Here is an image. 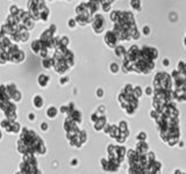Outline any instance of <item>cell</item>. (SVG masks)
I'll list each match as a JSON object with an SVG mask.
<instances>
[{
  "label": "cell",
  "instance_id": "obj_44",
  "mask_svg": "<svg viewBox=\"0 0 186 174\" xmlns=\"http://www.w3.org/2000/svg\"><path fill=\"white\" fill-rule=\"evenodd\" d=\"M164 65H165V66L169 65V59H164Z\"/></svg>",
  "mask_w": 186,
  "mask_h": 174
},
{
  "label": "cell",
  "instance_id": "obj_18",
  "mask_svg": "<svg viewBox=\"0 0 186 174\" xmlns=\"http://www.w3.org/2000/svg\"><path fill=\"white\" fill-rule=\"evenodd\" d=\"M75 109H76V108H75V103H73V102H70V103L67 105V106L61 107V113H62L63 115H65L67 117V116L70 115Z\"/></svg>",
  "mask_w": 186,
  "mask_h": 174
},
{
  "label": "cell",
  "instance_id": "obj_19",
  "mask_svg": "<svg viewBox=\"0 0 186 174\" xmlns=\"http://www.w3.org/2000/svg\"><path fill=\"white\" fill-rule=\"evenodd\" d=\"M49 81H50V78H49V76H47V74H40V76H38L37 84L40 85V87H42V88L47 87L49 85Z\"/></svg>",
  "mask_w": 186,
  "mask_h": 174
},
{
  "label": "cell",
  "instance_id": "obj_24",
  "mask_svg": "<svg viewBox=\"0 0 186 174\" xmlns=\"http://www.w3.org/2000/svg\"><path fill=\"white\" fill-rule=\"evenodd\" d=\"M114 53L116 57H119V58L123 57L124 53H126V49H124L123 45H119V44H118L114 48Z\"/></svg>",
  "mask_w": 186,
  "mask_h": 174
},
{
  "label": "cell",
  "instance_id": "obj_1",
  "mask_svg": "<svg viewBox=\"0 0 186 174\" xmlns=\"http://www.w3.org/2000/svg\"><path fill=\"white\" fill-rule=\"evenodd\" d=\"M107 152H108V158L107 159L110 160V163L120 166V165L122 164L124 157H126L127 150H126V147H124L123 145L110 144L107 146Z\"/></svg>",
  "mask_w": 186,
  "mask_h": 174
},
{
  "label": "cell",
  "instance_id": "obj_41",
  "mask_svg": "<svg viewBox=\"0 0 186 174\" xmlns=\"http://www.w3.org/2000/svg\"><path fill=\"white\" fill-rule=\"evenodd\" d=\"M77 165H78V161H77V159H72L71 166H77Z\"/></svg>",
  "mask_w": 186,
  "mask_h": 174
},
{
  "label": "cell",
  "instance_id": "obj_26",
  "mask_svg": "<svg viewBox=\"0 0 186 174\" xmlns=\"http://www.w3.org/2000/svg\"><path fill=\"white\" fill-rule=\"evenodd\" d=\"M99 5H101L104 12H110L113 5V1H99Z\"/></svg>",
  "mask_w": 186,
  "mask_h": 174
},
{
  "label": "cell",
  "instance_id": "obj_39",
  "mask_svg": "<svg viewBox=\"0 0 186 174\" xmlns=\"http://www.w3.org/2000/svg\"><path fill=\"white\" fill-rule=\"evenodd\" d=\"M97 95H98V97H102V95H104V91H102V88H98V91H97Z\"/></svg>",
  "mask_w": 186,
  "mask_h": 174
},
{
  "label": "cell",
  "instance_id": "obj_43",
  "mask_svg": "<svg viewBox=\"0 0 186 174\" xmlns=\"http://www.w3.org/2000/svg\"><path fill=\"white\" fill-rule=\"evenodd\" d=\"M4 52H5V49L0 45V55H1V53H4Z\"/></svg>",
  "mask_w": 186,
  "mask_h": 174
},
{
  "label": "cell",
  "instance_id": "obj_30",
  "mask_svg": "<svg viewBox=\"0 0 186 174\" xmlns=\"http://www.w3.org/2000/svg\"><path fill=\"white\" fill-rule=\"evenodd\" d=\"M130 5L133 7V10H135L136 12H140V10H141V1L133 0V1H130Z\"/></svg>",
  "mask_w": 186,
  "mask_h": 174
},
{
  "label": "cell",
  "instance_id": "obj_27",
  "mask_svg": "<svg viewBox=\"0 0 186 174\" xmlns=\"http://www.w3.org/2000/svg\"><path fill=\"white\" fill-rule=\"evenodd\" d=\"M42 66L44 68H47V70H49V68H53V59L50 57H45L43 58L42 60Z\"/></svg>",
  "mask_w": 186,
  "mask_h": 174
},
{
  "label": "cell",
  "instance_id": "obj_33",
  "mask_svg": "<svg viewBox=\"0 0 186 174\" xmlns=\"http://www.w3.org/2000/svg\"><path fill=\"white\" fill-rule=\"evenodd\" d=\"M126 139H127V137H124L123 135H121V134H119V136L115 138V142L118 143V144H123L124 142H126Z\"/></svg>",
  "mask_w": 186,
  "mask_h": 174
},
{
  "label": "cell",
  "instance_id": "obj_45",
  "mask_svg": "<svg viewBox=\"0 0 186 174\" xmlns=\"http://www.w3.org/2000/svg\"><path fill=\"white\" fill-rule=\"evenodd\" d=\"M1 138H2V134H1V130H0V140H1Z\"/></svg>",
  "mask_w": 186,
  "mask_h": 174
},
{
  "label": "cell",
  "instance_id": "obj_21",
  "mask_svg": "<svg viewBox=\"0 0 186 174\" xmlns=\"http://www.w3.org/2000/svg\"><path fill=\"white\" fill-rule=\"evenodd\" d=\"M30 48H32V50H33L35 53H40V51H41L43 48V43L40 39H35V41H33L32 44H30Z\"/></svg>",
  "mask_w": 186,
  "mask_h": 174
},
{
  "label": "cell",
  "instance_id": "obj_37",
  "mask_svg": "<svg viewBox=\"0 0 186 174\" xmlns=\"http://www.w3.org/2000/svg\"><path fill=\"white\" fill-rule=\"evenodd\" d=\"M142 33H143L144 35H149V34H150V29H149L148 26L143 27V29H142Z\"/></svg>",
  "mask_w": 186,
  "mask_h": 174
},
{
  "label": "cell",
  "instance_id": "obj_28",
  "mask_svg": "<svg viewBox=\"0 0 186 174\" xmlns=\"http://www.w3.org/2000/svg\"><path fill=\"white\" fill-rule=\"evenodd\" d=\"M142 94H143V91H142V88L140 86H136L133 88V95L135 99L140 100V97H142Z\"/></svg>",
  "mask_w": 186,
  "mask_h": 174
},
{
  "label": "cell",
  "instance_id": "obj_9",
  "mask_svg": "<svg viewBox=\"0 0 186 174\" xmlns=\"http://www.w3.org/2000/svg\"><path fill=\"white\" fill-rule=\"evenodd\" d=\"M118 39H116V36L114 35V33L112 31V30H108L107 33L105 34V43L106 45L110 49H114L116 45H118Z\"/></svg>",
  "mask_w": 186,
  "mask_h": 174
},
{
  "label": "cell",
  "instance_id": "obj_32",
  "mask_svg": "<svg viewBox=\"0 0 186 174\" xmlns=\"http://www.w3.org/2000/svg\"><path fill=\"white\" fill-rule=\"evenodd\" d=\"M136 139H137V142H145L147 140V134L144 131L138 132L137 136H136Z\"/></svg>",
  "mask_w": 186,
  "mask_h": 174
},
{
  "label": "cell",
  "instance_id": "obj_29",
  "mask_svg": "<svg viewBox=\"0 0 186 174\" xmlns=\"http://www.w3.org/2000/svg\"><path fill=\"white\" fill-rule=\"evenodd\" d=\"M110 21H112L113 23H116L118 20H119V10H112V12H110Z\"/></svg>",
  "mask_w": 186,
  "mask_h": 174
},
{
  "label": "cell",
  "instance_id": "obj_3",
  "mask_svg": "<svg viewBox=\"0 0 186 174\" xmlns=\"http://www.w3.org/2000/svg\"><path fill=\"white\" fill-rule=\"evenodd\" d=\"M91 23H92V29L94 30L96 34H101L106 28V20L102 14L94 15L91 20Z\"/></svg>",
  "mask_w": 186,
  "mask_h": 174
},
{
  "label": "cell",
  "instance_id": "obj_6",
  "mask_svg": "<svg viewBox=\"0 0 186 174\" xmlns=\"http://www.w3.org/2000/svg\"><path fill=\"white\" fill-rule=\"evenodd\" d=\"M0 126L2 129H5L8 134H19L20 129H21V126L20 123H18L16 121H10V120H4L0 123Z\"/></svg>",
  "mask_w": 186,
  "mask_h": 174
},
{
  "label": "cell",
  "instance_id": "obj_4",
  "mask_svg": "<svg viewBox=\"0 0 186 174\" xmlns=\"http://www.w3.org/2000/svg\"><path fill=\"white\" fill-rule=\"evenodd\" d=\"M70 145L72 147H76V149H80L83 145L87 142V134L85 130H79L75 137H72L71 139L69 140Z\"/></svg>",
  "mask_w": 186,
  "mask_h": 174
},
{
  "label": "cell",
  "instance_id": "obj_12",
  "mask_svg": "<svg viewBox=\"0 0 186 174\" xmlns=\"http://www.w3.org/2000/svg\"><path fill=\"white\" fill-rule=\"evenodd\" d=\"M63 129L65 130V132L67 131H72V130H77V129H79V126L77 124L76 122L72 120L71 117H65V120L63 122Z\"/></svg>",
  "mask_w": 186,
  "mask_h": 174
},
{
  "label": "cell",
  "instance_id": "obj_23",
  "mask_svg": "<svg viewBox=\"0 0 186 174\" xmlns=\"http://www.w3.org/2000/svg\"><path fill=\"white\" fill-rule=\"evenodd\" d=\"M33 105L36 109H41L43 106V99L41 95H35L33 99Z\"/></svg>",
  "mask_w": 186,
  "mask_h": 174
},
{
  "label": "cell",
  "instance_id": "obj_35",
  "mask_svg": "<svg viewBox=\"0 0 186 174\" xmlns=\"http://www.w3.org/2000/svg\"><path fill=\"white\" fill-rule=\"evenodd\" d=\"M76 26H77V23H76V21H75V19L69 20V27H70V28H75Z\"/></svg>",
  "mask_w": 186,
  "mask_h": 174
},
{
  "label": "cell",
  "instance_id": "obj_13",
  "mask_svg": "<svg viewBox=\"0 0 186 174\" xmlns=\"http://www.w3.org/2000/svg\"><path fill=\"white\" fill-rule=\"evenodd\" d=\"M135 152L138 155H143L149 152V145L147 142H137L136 147H135Z\"/></svg>",
  "mask_w": 186,
  "mask_h": 174
},
{
  "label": "cell",
  "instance_id": "obj_20",
  "mask_svg": "<svg viewBox=\"0 0 186 174\" xmlns=\"http://www.w3.org/2000/svg\"><path fill=\"white\" fill-rule=\"evenodd\" d=\"M69 43H70L69 37H67V36H62V37H59V42H58L57 49L65 50V49H67V47H69ZM57 49H56V50H57Z\"/></svg>",
  "mask_w": 186,
  "mask_h": 174
},
{
  "label": "cell",
  "instance_id": "obj_11",
  "mask_svg": "<svg viewBox=\"0 0 186 174\" xmlns=\"http://www.w3.org/2000/svg\"><path fill=\"white\" fill-rule=\"evenodd\" d=\"M127 159H128L129 166H138V161H140V155L135 152V150H128L126 152Z\"/></svg>",
  "mask_w": 186,
  "mask_h": 174
},
{
  "label": "cell",
  "instance_id": "obj_16",
  "mask_svg": "<svg viewBox=\"0 0 186 174\" xmlns=\"http://www.w3.org/2000/svg\"><path fill=\"white\" fill-rule=\"evenodd\" d=\"M69 117H71L72 120L76 122L78 126H80L81 122H83V115H81V111L78 110V109H75V110L72 111L71 114L69 115Z\"/></svg>",
  "mask_w": 186,
  "mask_h": 174
},
{
  "label": "cell",
  "instance_id": "obj_14",
  "mask_svg": "<svg viewBox=\"0 0 186 174\" xmlns=\"http://www.w3.org/2000/svg\"><path fill=\"white\" fill-rule=\"evenodd\" d=\"M107 124V118H106L105 115H101L98 120H97L94 123H93V128L96 131H102L104 126Z\"/></svg>",
  "mask_w": 186,
  "mask_h": 174
},
{
  "label": "cell",
  "instance_id": "obj_38",
  "mask_svg": "<svg viewBox=\"0 0 186 174\" xmlns=\"http://www.w3.org/2000/svg\"><path fill=\"white\" fill-rule=\"evenodd\" d=\"M69 82V78H67V77H63L62 79H61V85L62 86H64L65 84H67Z\"/></svg>",
  "mask_w": 186,
  "mask_h": 174
},
{
  "label": "cell",
  "instance_id": "obj_40",
  "mask_svg": "<svg viewBox=\"0 0 186 174\" xmlns=\"http://www.w3.org/2000/svg\"><path fill=\"white\" fill-rule=\"evenodd\" d=\"M41 129H42L43 131H47L48 130V124H47L45 122H43L42 124H41Z\"/></svg>",
  "mask_w": 186,
  "mask_h": 174
},
{
  "label": "cell",
  "instance_id": "obj_10",
  "mask_svg": "<svg viewBox=\"0 0 186 174\" xmlns=\"http://www.w3.org/2000/svg\"><path fill=\"white\" fill-rule=\"evenodd\" d=\"M100 164H101V167H102V169H104V171H106V172H113V173H115V172H118V171H119V168H120V166L113 164V163H110V161L107 159V158L101 159Z\"/></svg>",
  "mask_w": 186,
  "mask_h": 174
},
{
  "label": "cell",
  "instance_id": "obj_15",
  "mask_svg": "<svg viewBox=\"0 0 186 174\" xmlns=\"http://www.w3.org/2000/svg\"><path fill=\"white\" fill-rule=\"evenodd\" d=\"M22 161H24V164L29 165V166H33V167H37L38 164H37V159H36V157L33 155H24V158H22Z\"/></svg>",
  "mask_w": 186,
  "mask_h": 174
},
{
  "label": "cell",
  "instance_id": "obj_36",
  "mask_svg": "<svg viewBox=\"0 0 186 174\" xmlns=\"http://www.w3.org/2000/svg\"><path fill=\"white\" fill-rule=\"evenodd\" d=\"M145 94H147V95H151V94H154V88L153 87H147V88H145Z\"/></svg>",
  "mask_w": 186,
  "mask_h": 174
},
{
  "label": "cell",
  "instance_id": "obj_8",
  "mask_svg": "<svg viewBox=\"0 0 186 174\" xmlns=\"http://www.w3.org/2000/svg\"><path fill=\"white\" fill-rule=\"evenodd\" d=\"M2 111L5 113L6 120H10V121H15L16 120V103L10 101L7 107Z\"/></svg>",
  "mask_w": 186,
  "mask_h": 174
},
{
  "label": "cell",
  "instance_id": "obj_7",
  "mask_svg": "<svg viewBox=\"0 0 186 174\" xmlns=\"http://www.w3.org/2000/svg\"><path fill=\"white\" fill-rule=\"evenodd\" d=\"M140 56V48L137 45H132L128 50H126L123 59L128 63H135Z\"/></svg>",
  "mask_w": 186,
  "mask_h": 174
},
{
  "label": "cell",
  "instance_id": "obj_25",
  "mask_svg": "<svg viewBox=\"0 0 186 174\" xmlns=\"http://www.w3.org/2000/svg\"><path fill=\"white\" fill-rule=\"evenodd\" d=\"M57 114H58V110H57V108H56V107L51 106L47 109V116H48L49 118H51V120L55 118V117L57 116Z\"/></svg>",
  "mask_w": 186,
  "mask_h": 174
},
{
  "label": "cell",
  "instance_id": "obj_2",
  "mask_svg": "<svg viewBox=\"0 0 186 174\" xmlns=\"http://www.w3.org/2000/svg\"><path fill=\"white\" fill-rule=\"evenodd\" d=\"M154 91H172V80L167 72H158L154 78Z\"/></svg>",
  "mask_w": 186,
  "mask_h": 174
},
{
  "label": "cell",
  "instance_id": "obj_5",
  "mask_svg": "<svg viewBox=\"0 0 186 174\" xmlns=\"http://www.w3.org/2000/svg\"><path fill=\"white\" fill-rule=\"evenodd\" d=\"M140 55L143 58H145V59L155 62L158 58V50L156 48H153V47L144 45V47H142V48L140 49Z\"/></svg>",
  "mask_w": 186,
  "mask_h": 174
},
{
  "label": "cell",
  "instance_id": "obj_17",
  "mask_svg": "<svg viewBox=\"0 0 186 174\" xmlns=\"http://www.w3.org/2000/svg\"><path fill=\"white\" fill-rule=\"evenodd\" d=\"M118 129H119V132L121 135H123L124 137H127L128 138L129 136V129H128V124H127V122L126 121H121L118 124Z\"/></svg>",
  "mask_w": 186,
  "mask_h": 174
},
{
  "label": "cell",
  "instance_id": "obj_31",
  "mask_svg": "<svg viewBox=\"0 0 186 174\" xmlns=\"http://www.w3.org/2000/svg\"><path fill=\"white\" fill-rule=\"evenodd\" d=\"M176 70L178 71V72H180V73H185V70H186L185 62H184V60H180L179 63L177 64V68H176Z\"/></svg>",
  "mask_w": 186,
  "mask_h": 174
},
{
  "label": "cell",
  "instance_id": "obj_42",
  "mask_svg": "<svg viewBox=\"0 0 186 174\" xmlns=\"http://www.w3.org/2000/svg\"><path fill=\"white\" fill-rule=\"evenodd\" d=\"M34 118H35L34 114H29V120H30V121H34Z\"/></svg>",
  "mask_w": 186,
  "mask_h": 174
},
{
  "label": "cell",
  "instance_id": "obj_22",
  "mask_svg": "<svg viewBox=\"0 0 186 174\" xmlns=\"http://www.w3.org/2000/svg\"><path fill=\"white\" fill-rule=\"evenodd\" d=\"M0 101L1 102H6V101H11L8 94L6 92V87L5 85H1L0 86Z\"/></svg>",
  "mask_w": 186,
  "mask_h": 174
},
{
  "label": "cell",
  "instance_id": "obj_34",
  "mask_svg": "<svg viewBox=\"0 0 186 174\" xmlns=\"http://www.w3.org/2000/svg\"><path fill=\"white\" fill-rule=\"evenodd\" d=\"M110 72L118 73V72H119V70H120V66L116 63H112V64H110Z\"/></svg>",
  "mask_w": 186,
  "mask_h": 174
}]
</instances>
